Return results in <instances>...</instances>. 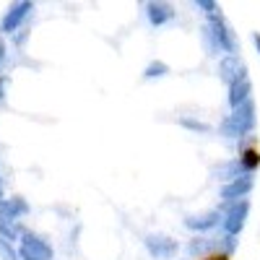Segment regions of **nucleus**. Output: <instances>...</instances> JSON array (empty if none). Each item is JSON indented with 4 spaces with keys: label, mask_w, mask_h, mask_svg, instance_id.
Returning <instances> with one entry per match:
<instances>
[{
    "label": "nucleus",
    "mask_w": 260,
    "mask_h": 260,
    "mask_svg": "<svg viewBox=\"0 0 260 260\" xmlns=\"http://www.w3.org/2000/svg\"><path fill=\"white\" fill-rule=\"evenodd\" d=\"M206 260H229L226 255H211V257H206Z\"/></svg>",
    "instance_id": "1"
}]
</instances>
